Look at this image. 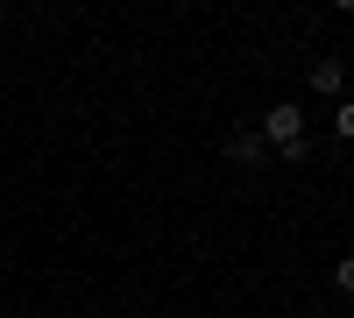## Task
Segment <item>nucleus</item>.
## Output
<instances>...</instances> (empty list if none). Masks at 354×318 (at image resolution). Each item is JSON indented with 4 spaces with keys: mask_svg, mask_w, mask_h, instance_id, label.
Segmentation results:
<instances>
[{
    "mask_svg": "<svg viewBox=\"0 0 354 318\" xmlns=\"http://www.w3.org/2000/svg\"><path fill=\"white\" fill-rule=\"evenodd\" d=\"M262 141H270V149H290V141H305V106L277 99L270 113H262Z\"/></svg>",
    "mask_w": 354,
    "mask_h": 318,
    "instance_id": "1",
    "label": "nucleus"
},
{
    "mask_svg": "<svg viewBox=\"0 0 354 318\" xmlns=\"http://www.w3.org/2000/svg\"><path fill=\"white\" fill-rule=\"evenodd\" d=\"M333 128H340V141H354V99H340V106H333Z\"/></svg>",
    "mask_w": 354,
    "mask_h": 318,
    "instance_id": "4",
    "label": "nucleus"
},
{
    "mask_svg": "<svg viewBox=\"0 0 354 318\" xmlns=\"http://www.w3.org/2000/svg\"><path fill=\"white\" fill-rule=\"evenodd\" d=\"M305 78H312V92H326V99H333L340 85H347V71H340V57H319V64H312Z\"/></svg>",
    "mask_w": 354,
    "mask_h": 318,
    "instance_id": "2",
    "label": "nucleus"
},
{
    "mask_svg": "<svg viewBox=\"0 0 354 318\" xmlns=\"http://www.w3.org/2000/svg\"><path fill=\"white\" fill-rule=\"evenodd\" d=\"M227 156H234V163H262V135H248V128L227 135Z\"/></svg>",
    "mask_w": 354,
    "mask_h": 318,
    "instance_id": "3",
    "label": "nucleus"
},
{
    "mask_svg": "<svg viewBox=\"0 0 354 318\" xmlns=\"http://www.w3.org/2000/svg\"><path fill=\"white\" fill-rule=\"evenodd\" d=\"M333 290H340V297H354V255H347V262L333 269Z\"/></svg>",
    "mask_w": 354,
    "mask_h": 318,
    "instance_id": "5",
    "label": "nucleus"
}]
</instances>
